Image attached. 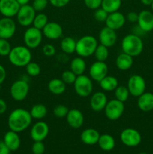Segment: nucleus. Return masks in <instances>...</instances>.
Returning a JSON list of instances; mask_svg holds the SVG:
<instances>
[{"label": "nucleus", "mask_w": 153, "mask_h": 154, "mask_svg": "<svg viewBox=\"0 0 153 154\" xmlns=\"http://www.w3.org/2000/svg\"><path fill=\"white\" fill-rule=\"evenodd\" d=\"M32 122L30 112L24 108H16L10 112L8 118V126L10 130L19 132H23Z\"/></svg>", "instance_id": "f257e3e1"}, {"label": "nucleus", "mask_w": 153, "mask_h": 154, "mask_svg": "<svg viewBox=\"0 0 153 154\" xmlns=\"http://www.w3.org/2000/svg\"><path fill=\"white\" fill-rule=\"evenodd\" d=\"M8 57L9 62L14 66L22 68L26 67L32 61V55L30 49L26 46L18 45L12 48Z\"/></svg>", "instance_id": "f03ea898"}, {"label": "nucleus", "mask_w": 153, "mask_h": 154, "mask_svg": "<svg viewBox=\"0 0 153 154\" xmlns=\"http://www.w3.org/2000/svg\"><path fill=\"white\" fill-rule=\"evenodd\" d=\"M122 52L131 56L132 57L140 55L143 51V42L140 36L136 35L128 34L124 36L121 42Z\"/></svg>", "instance_id": "7ed1b4c3"}, {"label": "nucleus", "mask_w": 153, "mask_h": 154, "mask_svg": "<svg viewBox=\"0 0 153 154\" xmlns=\"http://www.w3.org/2000/svg\"><path fill=\"white\" fill-rule=\"evenodd\" d=\"M98 45V42L94 36L89 35H84L76 41L75 53L82 58L91 57L92 55H94Z\"/></svg>", "instance_id": "20e7f679"}, {"label": "nucleus", "mask_w": 153, "mask_h": 154, "mask_svg": "<svg viewBox=\"0 0 153 154\" xmlns=\"http://www.w3.org/2000/svg\"><path fill=\"white\" fill-rule=\"evenodd\" d=\"M74 88L77 96L82 98L88 97L93 91V83L91 78L86 75L76 77L74 83Z\"/></svg>", "instance_id": "39448f33"}, {"label": "nucleus", "mask_w": 153, "mask_h": 154, "mask_svg": "<svg viewBox=\"0 0 153 154\" xmlns=\"http://www.w3.org/2000/svg\"><path fill=\"white\" fill-rule=\"evenodd\" d=\"M43 36L41 30L34 26L28 27L23 34L25 46L29 48L30 50L38 48L42 42Z\"/></svg>", "instance_id": "423d86ee"}, {"label": "nucleus", "mask_w": 153, "mask_h": 154, "mask_svg": "<svg viewBox=\"0 0 153 154\" xmlns=\"http://www.w3.org/2000/svg\"><path fill=\"white\" fill-rule=\"evenodd\" d=\"M29 92V85L26 81L20 79L15 81L10 88V96L16 102L23 101L27 97Z\"/></svg>", "instance_id": "0eeeda50"}, {"label": "nucleus", "mask_w": 153, "mask_h": 154, "mask_svg": "<svg viewBox=\"0 0 153 154\" xmlns=\"http://www.w3.org/2000/svg\"><path fill=\"white\" fill-rule=\"evenodd\" d=\"M104 111L106 118L112 121H115L118 120L124 113V102H120L116 99H111L107 102Z\"/></svg>", "instance_id": "6e6552de"}, {"label": "nucleus", "mask_w": 153, "mask_h": 154, "mask_svg": "<svg viewBox=\"0 0 153 154\" xmlns=\"http://www.w3.org/2000/svg\"><path fill=\"white\" fill-rule=\"evenodd\" d=\"M127 87L130 96L134 97H139L146 92V84L145 79L141 75H133L128 78Z\"/></svg>", "instance_id": "1a4fd4ad"}, {"label": "nucleus", "mask_w": 153, "mask_h": 154, "mask_svg": "<svg viewBox=\"0 0 153 154\" xmlns=\"http://www.w3.org/2000/svg\"><path fill=\"white\" fill-rule=\"evenodd\" d=\"M36 11L30 5H25L20 8L16 14V20L20 26L23 27H29L32 25Z\"/></svg>", "instance_id": "9d476101"}, {"label": "nucleus", "mask_w": 153, "mask_h": 154, "mask_svg": "<svg viewBox=\"0 0 153 154\" xmlns=\"http://www.w3.org/2000/svg\"><path fill=\"white\" fill-rule=\"evenodd\" d=\"M120 140L127 147H134L140 144L142 137L138 130L133 128H127L122 131Z\"/></svg>", "instance_id": "9b49d317"}, {"label": "nucleus", "mask_w": 153, "mask_h": 154, "mask_svg": "<svg viewBox=\"0 0 153 154\" xmlns=\"http://www.w3.org/2000/svg\"><path fill=\"white\" fill-rule=\"evenodd\" d=\"M16 31V25L11 17H3L0 19V38H11Z\"/></svg>", "instance_id": "f8f14e48"}, {"label": "nucleus", "mask_w": 153, "mask_h": 154, "mask_svg": "<svg viewBox=\"0 0 153 154\" xmlns=\"http://www.w3.org/2000/svg\"><path fill=\"white\" fill-rule=\"evenodd\" d=\"M50 128L47 123L42 120L36 122L31 128L30 136L34 141H43L48 136Z\"/></svg>", "instance_id": "ddd939ff"}, {"label": "nucleus", "mask_w": 153, "mask_h": 154, "mask_svg": "<svg viewBox=\"0 0 153 154\" xmlns=\"http://www.w3.org/2000/svg\"><path fill=\"white\" fill-rule=\"evenodd\" d=\"M89 77L92 81L100 82L104 77H106L108 74V66L105 62L97 61L90 66Z\"/></svg>", "instance_id": "4468645a"}, {"label": "nucleus", "mask_w": 153, "mask_h": 154, "mask_svg": "<svg viewBox=\"0 0 153 154\" xmlns=\"http://www.w3.org/2000/svg\"><path fill=\"white\" fill-rule=\"evenodd\" d=\"M20 5L16 0H0V14L3 17H11L16 16Z\"/></svg>", "instance_id": "2eb2a0df"}, {"label": "nucleus", "mask_w": 153, "mask_h": 154, "mask_svg": "<svg viewBox=\"0 0 153 154\" xmlns=\"http://www.w3.org/2000/svg\"><path fill=\"white\" fill-rule=\"evenodd\" d=\"M98 41L100 45L108 48L114 46L117 42L116 31L107 26L104 27L98 34Z\"/></svg>", "instance_id": "dca6fc26"}, {"label": "nucleus", "mask_w": 153, "mask_h": 154, "mask_svg": "<svg viewBox=\"0 0 153 154\" xmlns=\"http://www.w3.org/2000/svg\"><path fill=\"white\" fill-rule=\"evenodd\" d=\"M137 26L144 32L153 30V13L150 11L143 10L138 14Z\"/></svg>", "instance_id": "f3484780"}, {"label": "nucleus", "mask_w": 153, "mask_h": 154, "mask_svg": "<svg viewBox=\"0 0 153 154\" xmlns=\"http://www.w3.org/2000/svg\"><path fill=\"white\" fill-rule=\"evenodd\" d=\"M43 35L50 40H57L63 35V29L56 22H48L41 30Z\"/></svg>", "instance_id": "a211bd4d"}, {"label": "nucleus", "mask_w": 153, "mask_h": 154, "mask_svg": "<svg viewBox=\"0 0 153 154\" xmlns=\"http://www.w3.org/2000/svg\"><path fill=\"white\" fill-rule=\"evenodd\" d=\"M125 22L126 18L124 15L118 11L113 13L108 14L105 24H106V26L116 31L122 28L123 26L125 24Z\"/></svg>", "instance_id": "6ab92c4d"}, {"label": "nucleus", "mask_w": 153, "mask_h": 154, "mask_svg": "<svg viewBox=\"0 0 153 154\" xmlns=\"http://www.w3.org/2000/svg\"><path fill=\"white\" fill-rule=\"evenodd\" d=\"M107 102V97L104 93L100 91L96 92L93 93L90 98V107L92 111L95 112H100L104 110Z\"/></svg>", "instance_id": "aec40b11"}, {"label": "nucleus", "mask_w": 153, "mask_h": 154, "mask_svg": "<svg viewBox=\"0 0 153 154\" xmlns=\"http://www.w3.org/2000/svg\"><path fill=\"white\" fill-rule=\"evenodd\" d=\"M65 117L68 124L73 129H79L84 123L83 114L82 111L76 108L69 110Z\"/></svg>", "instance_id": "412c9836"}, {"label": "nucleus", "mask_w": 153, "mask_h": 154, "mask_svg": "<svg viewBox=\"0 0 153 154\" xmlns=\"http://www.w3.org/2000/svg\"><path fill=\"white\" fill-rule=\"evenodd\" d=\"M3 141L10 151H16L20 147V138L17 132L14 131H8L4 134Z\"/></svg>", "instance_id": "4be33fe9"}, {"label": "nucleus", "mask_w": 153, "mask_h": 154, "mask_svg": "<svg viewBox=\"0 0 153 154\" xmlns=\"http://www.w3.org/2000/svg\"><path fill=\"white\" fill-rule=\"evenodd\" d=\"M137 107L143 112H148L153 110V93L145 92L137 97Z\"/></svg>", "instance_id": "5701e85b"}, {"label": "nucleus", "mask_w": 153, "mask_h": 154, "mask_svg": "<svg viewBox=\"0 0 153 154\" xmlns=\"http://www.w3.org/2000/svg\"><path fill=\"white\" fill-rule=\"evenodd\" d=\"M100 135V133L98 130L93 128H88L84 129L81 132L80 140L83 144L86 145H94L98 144Z\"/></svg>", "instance_id": "b1692460"}, {"label": "nucleus", "mask_w": 153, "mask_h": 154, "mask_svg": "<svg viewBox=\"0 0 153 154\" xmlns=\"http://www.w3.org/2000/svg\"><path fill=\"white\" fill-rule=\"evenodd\" d=\"M134 59L131 56L122 52L118 54L116 59V66L121 71H127L132 67Z\"/></svg>", "instance_id": "393cba45"}, {"label": "nucleus", "mask_w": 153, "mask_h": 154, "mask_svg": "<svg viewBox=\"0 0 153 154\" xmlns=\"http://www.w3.org/2000/svg\"><path fill=\"white\" fill-rule=\"evenodd\" d=\"M48 90L52 94L59 96L64 93L66 90V84L61 78H52L48 83Z\"/></svg>", "instance_id": "a878e982"}, {"label": "nucleus", "mask_w": 153, "mask_h": 154, "mask_svg": "<svg viewBox=\"0 0 153 154\" xmlns=\"http://www.w3.org/2000/svg\"><path fill=\"white\" fill-rule=\"evenodd\" d=\"M70 69L76 76L83 75L86 70V63L82 57H75L70 62Z\"/></svg>", "instance_id": "bb28decb"}, {"label": "nucleus", "mask_w": 153, "mask_h": 154, "mask_svg": "<svg viewBox=\"0 0 153 154\" xmlns=\"http://www.w3.org/2000/svg\"><path fill=\"white\" fill-rule=\"evenodd\" d=\"M98 144L99 147L104 151H110L115 147L116 141L111 135L103 134L100 135Z\"/></svg>", "instance_id": "cd10ccee"}, {"label": "nucleus", "mask_w": 153, "mask_h": 154, "mask_svg": "<svg viewBox=\"0 0 153 154\" xmlns=\"http://www.w3.org/2000/svg\"><path fill=\"white\" fill-rule=\"evenodd\" d=\"M100 87L104 91L111 92L114 91L118 86V81L114 76L106 75L99 82Z\"/></svg>", "instance_id": "c85d7f7f"}, {"label": "nucleus", "mask_w": 153, "mask_h": 154, "mask_svg": "<svg viewBox=\"0 0 153 154\" xmlns=\"http://www.w3.org/2000/svg\"><path fill=\"white\" fill-rule=\"evenodd\" d=\"M76 41L74 38L67 36L62 39L60 47L63 53L65 54H72L76 51Z\"/></svg>", "instance_id": "c756f323"}, {"label": "nucleus", "mask_w": 153, "mask_h": 154, "mask_svg": "<svg viewBox=\"0 0 153 154\" xmlns=\"http://www.w3.org/2000/svg\"><path fill=\"white\" fill-rule=\"evenodd\" d=\"M29 112L32 119L41 120L47 114V108L43 104H36L32 107Z\"/></svg>", "instance_id": "7c9ffc66"}, {"label": "nucleus", "mask_w": 153, "mask_h": 154, "mask_svg": "<svg viewBox=\"0 0 153 154\" xmlns=\"http://www.w3.org/2000/svg\"><path fill=\"white\" fill-rule=\"evenodd\" d=\"M122 6V0H102L100 8L108 14L118 11Z\"/></svg>", "instance_id": "2f4dec72"}, {"label": "nucleus", "mask_w": 153, "mask_h": 154, "mask_svg": "<svg viewBox=\"0 0 153 154\" xmlns=\"http://www.w3.org/2000/svg\"><path fill=\"white\" fill-rule=\"evenodd\" d=\"M94 55L97 61L105 62L109 57V49L104 45L99 44L96 48Z\"/></svg>", "instance_id": "473e14b6"}, {"label": "nucleus", "mask_w": 153, "mask_h": 154, "mask_svg": "<svg viewBox=\"0 0 153 154\" xmlns=\"http://www.w3.org/2000/svg\"><path fill=\"white\" fill-rule=\"evenodd\" d=\"M114 94H115L116 99L120 101V102H125L128 99L130 93L125 86H118L115 90H114Z\"/></svg>", "instance_id": "72a5a7b5"}, {"label": "nucleus", "mask_w": 153, "mask_h": 154, "mask_svg": "<svg viewBox=\"0 0 153 154\" xmlns=\"http://www.w3.org/2000/svg\"><path fill=\"white\" fill-rule=\"evenodd\" d=\"M48 22H49V20H48L47 15L40 12V13H38L35 15L32 26L35 28L38 29L42 30L44 27L47 24Z\"/></svg>", "instance_id": "f704fd0d"}, {"label": "nucleus", "mask_w": 153, "mask_h": 154, "mask_svg": "<svg viewBox=\"0 0 153 154\" xmlns=\"http://www.w3.org/2000/svg\"><path fill=\"white\" fill-rule=\"evenodd\" d=\"M26 71L27 75L29 76L37 77L40 74L41 69L38 63L31 61L26 66Z\"/></svg>", "instance_id": "c9c22d12"}, {"label": "nucleus", "mask_w": 153, "mask_h": 154, "mask_svg": "<svg viewBox=\"0 0 153 154\" xmlns=\"http://www.w3.org/2000/svg\"><path fill=\"white\" fill-rule=\"evenodd\" d=\"M76 75L70 70H66L62 72L61 76V79L66 85L69 84H74L76 78Z\"/></svg>", "instance_id": "e433bc0d"}, {"label": "nucleus", "mask_w": 153, "mask_h": 154, "mask_svg": "<svg viewBox=\"0 0 153 154\" xmlns=\"http://www.w3.org/2000/svg\"><path fill=\"white\" fill-rule=\"evenodd\" d=\"M12 48L8 40L4 38H0V56L8 57L11 51Z\"/></svg>", "instance_id": "4c0bfd02"}, {"label": "nucleus", "mask_w": 153, "mask_h": 154, "mask_svg": "<svg viewBox=\"0 0 153 154\" xmlns=\"http://www.w3.org/2000/svg\"><path fill=\"white\" fill-rule=\"evenodd\" d=\"M69 109L64 105H58L53 108V114L58 118H63L67 116Z\"/></svg>", "instance_id": "58836bf2"}, {"label": "nucleus", "mask_w": 153, "mask_h": 154, "mask_svg": "<svg viewBox=\"0 0 153 154\" xmlns=\"http://www.w3.org/2000/svg\"><path fill=\"white\" fill-rule=\"evenodd\" d=\"M49 4V0H34L32 6L35 10V11L41 12L45 10Z\"/></svg>", "instance_id": "ea45409f"}, {"label": "nucleus", "mask_w": 153, "mask_h": 154, "mask_svg": "<svg viewBox=\"0 0 153 154\" xmlns=\"http://www.w3.org/2000/svg\"><path fill=\"white\" fill-rule=\"evenodd\" d=\"M108 16L107 12L105 11L102 8H98L94 10V18L98 22H105Z\"/></svg>", "instance_id": "a19ab883"}, {"label": "nucleus", "mask_w": 153, "mask_h": 154, "mask_svg": "<svg viewBox=\"0 0 153 154\" xmlns=\"http://www.w3.org/2000/svg\"><path fill=\"white\" fill-rule=\"evenodd\" d=\"M45 151V145L43 141H34L32 146V152L33 154H44Z\"/></svg>", "instance_id": "79ce46f5"}, {"label": "nucleus", "mask_w": 153, "mask_h": 154, "mask_svg": "<svg viewBox=\"0 0 153 154\" xmlns=\"http://www.w3.org/2000/svg\"><path fill=\"white\" fill-rule=\"evenodd\" d=\"M42 53L44 56L48 57H52L56 53V50L54 45H51V44H46L42 48Z\"/></svg>", "instance_id": "37998d69"}, {"label": "nucleus", "mask_w": 153, "mask_h": 154, "mask_svg": "<svg viewBox=\"0 0 153 154\" xmlns=\"http://www.w3.org/2000/svg\"><path fill=\"white\" fill-rule=\"evenodd\" d=\"M85 5L91 10H96L101 5L102 0H83Z\"/></svg>", "instance_id": "c03bdc74"}, {"label": "nucleus", "mask_w": 153, "mask_h": 154, "mask_svg": "<svg viewBox=\"0 0 153 154\" xmlns=\"http://www.w3.org/2000/svg\"><path fill=\"white\" fill-rule=\"evenodd\" d=\"M70 0H49V3L55 8H63L67 5Z\"/></svg>", "instance_id": "a18cd8bd"}, {"label": "nucleus", "mask_w": 153, "mask_h": 154, "mask_svg": "<svg viewBox=\"0 0 153 154\" xmlns=\"http://www.w3.org/2000/svg\"><path fill=\"white\" fill-rule=\"evenodd\" d=\"M126 20L130 23H136L138 20V14L135 11H130L128 13L125 17Z\"/></svg>", "instance_id": "49530a36"}, {"label": "nucleus", "mask_w": 153, "mask_h": 154, "mask_svg": "<svg viewBox=\"0 0 153 154\" xmlns=\"http://www.w3.org/2000/svg\"><path fill=\"white\" fill-rule=\"evenodd\" d=\"M10 150L3 141H0V154H10Z\"/></svg>", "instance_id": "de8ad7c7"}, {"label": "nucleus", "mask_w": 153, "mask_h": 154, "mask_svg": "<svg viewBox=\"0 0 153 154\" xmlns=\"http://www.w3.org/2000/svg\"><path fill=\"white\" fill-rule=\"evenodd\" d=\"M6 75H7V73H6L5 69L4 66L0 64V84H2L6 79Z\"/></svg>", "instance_id": "09e8293b"}, {"label": "nucleus", "mask_w": 153, "mask_h": 154, "mask_svg": "<svg viewBox=\"0 0 153 154\" xmlns=\"http://www.w3.org/2000/svg\"><path fill=\"white\" fill-rule=\"evenodd\" d=\"M7 109L8 105L6 102L3 99H0V114H4Z\"/></svg>", "instance_id": "8fccbe9b"}, {"label": "nucleus", "mask_w": 153, "mask_h": 154, "mask_svg": "<svg viewBox=\"0 0 153 154\" xmlns=\"http://www.w3.org/2000/svg\"><path fill=\"white\" fill-rule=\"evenodd\" d=\"M140 2H142V4H143L144 5H151L153 2V0H140Z\"/></svg>", "instance_id": "3c124183"}, {"label": "nucleus", "mask_w": 153, "mask_h": 154, "mask_svg": "<svg viewBox=\"0 0 153 154\" xmlns=\"http://www.w3.org/2000/svg\"><path fill=\"white\" fill-rule=\"evenodd\" d=\"M17 2L20 5V6L25 5H28V2H30V0H16Z\"/></svg>", "instance_id": "603ef678"}, {"label": "nucleus", "mask_w": 153, "mask_h": 154, "mask_svg": "<svg viewBox=\"0 0 153 154\" xmlns=\"http://www.w3.org/2000/svg\"><path fill=\"white\" fill-rule=\"evenodd\" d=\"M151 7H152V11H153V2H152V4L151 5Z\"/></svg>", "instance_id": "864d4df0"}, {"label": "nucleus", "mask_w": 153, "mask_h": 154, "mask_svg": "<svg viewBox=\"0 0 153 154\" xmlns=\"http://www.w3.org/2000/svg\"><path fill=\"white\" fill-rule=\"evenodd\" d=\"M138 154H148V153H138Z\"/></svg>", "instance_id": "5fc2aeb1"}, {"label": "nucleus", "mask_w": 153, "mask_h": 154, "mask_svg": "<svg viewBox=\"0 0 153 154\" xmlns=\"http://www.w3.org/2000/svg\"><path fill=\"white\" fill-rule=\"evenodd\" d=\"M0 91H1V84H0Z\"/></svg>", "instance_id": "6e6d98bb"}, {"label": "nucleus", "mask_w": 153, "mask_h": 154, "mask_svg": "<svg viewBox=\"0 0 153 154\" xmlns=\"http://www.w3.org/2000/svg\"><path fill=\"white\" fill-rule=\"evenodd\" d=\"M152 154H153V153H152Z\"/></svg>", "instance_id": "4d7b16f0"}]
</instances>
